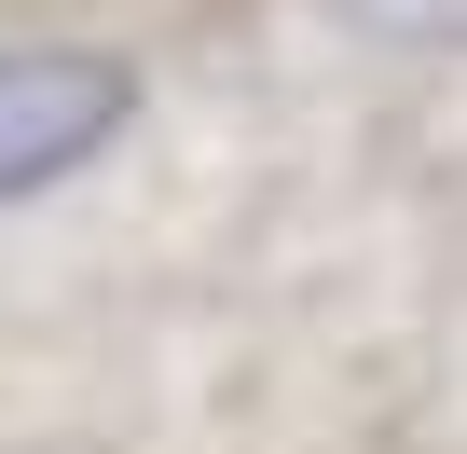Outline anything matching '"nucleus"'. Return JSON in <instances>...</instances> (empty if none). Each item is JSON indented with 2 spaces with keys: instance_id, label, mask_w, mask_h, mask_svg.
<instances>
[{
  "instance_id": "nucleus-1",
  "label": "nucleus",
  "mask_w": 467,
  "mask_h": 454,
  "mask_svg": "<svg viewBox=\"0 0 467 454\" xmlns=\"http://www.w3.org/2000/svg\"><path fill=\"white\" fill-rule=\"evenodd\" d=\"M138 111V69L97 56V42H0V206L97 165Z\"/></svg>"
}]
</instances>
